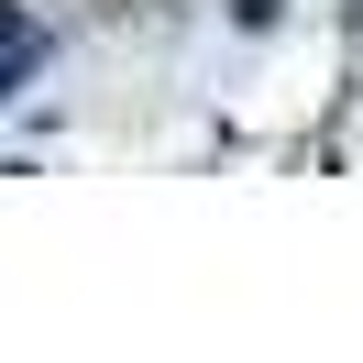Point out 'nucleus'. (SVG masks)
Instances as JSON below:
<instances>
[{
  "label": "nucleus",
  "mask_w": 363,
  "mask_h": 363,
  "mask_svg": "<svg viewBox=\"0 0 363 363\" xmlns=\"http://www.w3.org/2000/svg\"><path fill=\"white\" fill-rule=\"evenodd\" d=\"M33 55H45V23L0 0V89H23V67H33Z\"/></svg>",
  "instance_id": "obj_1"
}]
</instances>
